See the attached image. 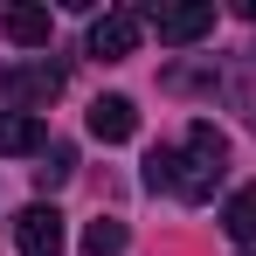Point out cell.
Wrapping results in <instances>:
<instances>
[{"label":"cell","instance_id":"6da1fadb","mask_svg":"<svg viewBox=\"0 0 256 256\" xmlns=\"http://www.w3.org/2000/svg\"><path fill=\"white\" fill-rule=\"evenodd\" d=\"M222 173H228V138H222L208 118H194V125H187V146L173 152V194H180V201H208Z\"/></svg>","mask_w":256,"mask_h":256},{"label":"cell","instance_id":"7a4b0ae2","mask_svg":"<svg viewBox=\"0 0 256 256\" xmlns=\"http://www.w3.org/2000/svg\"><path fill=\"white\" fill-rule=\"evenodd\" d=\"M138 21H146V28H152L160 42H201V35L214 28V0H180V7H146Z\"/></svg>","mask_w":256,"mask_h":256},{"label":"cell","instance_id":"3957f363","mask_svg":"<svg viewBox=\"0 0 256 256\" xmlns=\"http://www.w3.org/2000/svg\"><path fill=\"white\" fill-rule=\"evenodd\" d=\"M138 35H146V21L125 14V7H118V14H97V21H90V56H97V62H125L132 48H138Z\"/></svg>","mask_w":256,"mask_h":256},{"label":"cell","instance_id":"277c9868","mask_svg":"<svg viewBox=\"0 0 256 256\" xmlns=\"http://www.w3.org/2000/svg\"><path fill=\"white\" fill-rule=\"evenodd\" d=\"M14 250H21V256H62V214L48 208V201L21 208V222H14Z\"/></svg>","mask_w":256,"mask_h":256},{"label":"cell","instance_id":"5b68a950","mask_svg":"<svg viewBox=\"0 0 256 256\" xmlns=\"http://www.w3.org/2000/svg\"><path fill=\"white\" fill-rule=\"evenodd\" d=\"M7 97H14V111H42L62 97V70L56 62H21L14 76H7Z\"/></svg>","mask_w":256,"mask_h":256},{"label":"cell","instance_id":"8992f818","mask_svg":"<svg viewBox=\"0 0 256 256\" xmlns=\"http://www.w3.org/2000/svg\"><path fill=\"white\" fill-rule=\"evenodd\" d=\"M132 132H138V104H132V97H97V104H90V138L125 146Z\"/></svg>","mask_w":256,"mask_h":256},{"label":"cell","instance_id":"52a82bcc","mask_svg":"<svg viewBox=\"0 0 256 256\" xmlns=\"http://www.w3.org/2000/svg\"><path fill=\"white\" fill-rule=\"evenodd\" d=\"M0 28H7V42H14V48H48V35H56L48 7H7Z\"/></svg>","mask_w":256,"mask_h":256},{"label":"cell","instance_id":"ba28073f","mask_svg":"<svg viewBox=\"0 0 256 256\" xmlns=\"http://www.w3.org/2000/svg\"><path fill=\"white\" fill-rule=\"evenodd\" d=\"M0 152H7V160L42 152V118H35V111H0Z\"/></svg>","mask_w":256,"mask_h":256},{"label":"cell","instance_id":"9c48e42d","mask_svg":"<svg viewBox=\"0 0 256 256\" xmlns=\"http://www.w3.org/2000/svg\"><path fill=\"white\" fill-rule=\"evenodd\" d=\"M222 228H228V236H236L242 250H256V180L228 194V208H222Z\"/></svg>","mask_w":256,"mask_h":256},{"label":"cell","instance_id":"30bf717a","mask_svg":"<svg viewBox=\"0 0 256 256\" xmlns=\"http://www.w3.org/2000/svg\"><path fill=\"white\" fill-rule=\"evenodd\" d=\"M125 242H132V236H125V222H111V214H97V222L84 228V256H118Z\"/></svg>","mask_w":256,"mask_h":256},{"label":"cell","instance_id":"8fae6325","mask_svg":"<svg viewBox=\"0 0 256 256\" xmlns=\"http://www.w3.org/2000/svg\"><path fill=\"white\" fill-rule=\"evenodd\" d=\"M70 173H76V152H70V146H48V152H42V166H35V187H42V194H56Z\"/></svg>","mask_w":256,"mask_h":256},{"label":"cell","instance_id":"7c38bea8","mask_svg":"<svg viewBox=\"0 0 256 256\" xmlns=\"http://www.w3.org/2000/svg\"><path fill=\"white\" fill-rule=\"evenodd\" d=\"M146 187H152V194L166 187V194H173V152H166V146H160V152L146 160Z\"/></svg>","mask_w":256,"mask_h":256},{"label":"cell","instance_id":"4fadbf2b","mask_svg":"<svg viewBox=\"0 0 256 256\" xmlns=\"http://www.w3.org/2000/svg\"><path fill=\"white\" fill-rule=\"evenodd\" d=\"M242 256H256V250H242Z\"/></svg>","mask_w":256,"mask_h":256}]
</instances>
